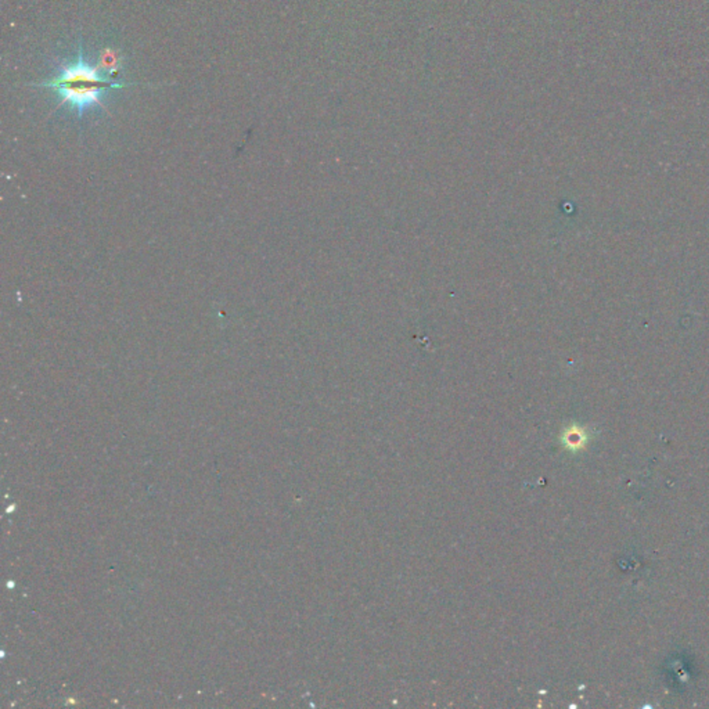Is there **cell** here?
Returning a JSON list of instances; mask_svg holds the SVG:
<instances>
[{
  "label": "cell",
  "mask_w": 709,
  "mask_h": 709,
  "mask_svg": "<svg viewBox=\"0 0 709 709\" xmlns=\"http://www.w3.org/2000/svg\"><path fill=\"white\" fill-rule=\"evenodd\" d=\"M120 57L118 54L111 50V49H107L103 51L101 54V58L98 61V71L110 81L111 78H117L118 74H120Z\"/></svg>",
  "instance_id": "cell-2"
},
{
  "label": "cell",
  "mask_w": 709,
  "mask_h": 709,
  "mask_svg": "<svg viewBox=\"0 0 709 709\" xmlns=\"http://www.w3.org/2000/svg\"><path fill=\"white\" fill-rule=\"evenodd\" d=\"M133 84H117L108 81L97 67L85 63L82 46H79L78 58L70 64L60 65V75L49 82L37 84L34 87L56 90L61 97V104H70V108L81 118L82 114L93 106L103 107L101 93L110 89H122Z\"/></svg>",
  "instance_id": "cell-1"
}]
</instances>
